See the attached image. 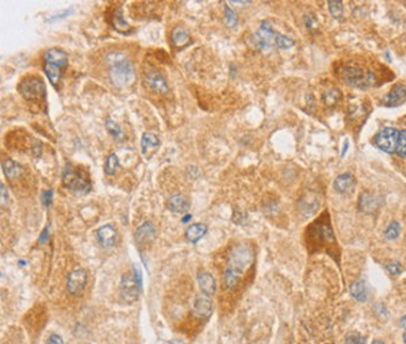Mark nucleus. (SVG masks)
I'll list each match as a JSON object with an SVG mask.
<instances>
[{"label": "nucleus", "instance_id": "nucleus-1", "mask_svg": "<svg viewBox=\"0 0 406 344\" xmlns=\"http://www.w3.org/2000/svg\"><path fill=\"white\" fill-rule=\"evenodd\" d=\"M253 262V250L249 245L240 243L232 247L227 256V266L224 274L225 285L229 290H233L240 282L241 275L247 271Z\"/></svg>", "mask_w": 406, "mask_h": 344}, {"label": "nucleus", "instance_id": "nucleus-2", "mask_svg": "<svg viewBox=\"0 0 406 344\" xmlns=\"http://www.w3.org/2000/svg\"><path fill=\"white\" fill-rule=\"evenodd\" d=\"M111 83L115 87H125L134 80V67L122 53L113 52L107 56Z\"/></svg>", "mask_w": 406, "mask_h": 344}, {"label": "nucleus", "instance_id": "nucleus-3", "mask_svg": "<svg viewBox=\"0 0 406 344\" xmlns=\"http://www.w3.org/2000/svg\"><path fill=\"white\" fill-rule=\"evenodd\" d=\"M67 64H68V54L58 47H50L44 53V70L49 82L53 84V87H57L61 72Z\"/></svg>", "mask_w": 406, "mask_h": 344}, {"label": "nucleus", "instance_id": "nucleus-4", "mask_svg": "<svg viewBox=\"0 0 406 344\" xmlns=\"http://www.w3.org/2000/svg\"><path fill=\"white\" fill-rule=\"evenodd\" d=\"M64 186L76 194H87L91 191V182L88 175L80 168L72 164H67L63 171Z\"/></svg>", "mask_w": 406, "mask_h": 344}, {"label": "nucleus", "instance_id": "nucleus-5", "mask_svg": "<svg viewBox=\"0 0 406 344\" xmlns=\"http://www.w3.org/2000/svg\"><path fill=\"white\" fill-rule=\"evenodd\" d=\"M342 79L348 86H352L359 90H365L377 83V77L371 70L363 69L356 65H349L342 69Z\"/></svg>", "mask_w": 406, "mask_h": 344}, {"label": "nucleus", "instance_id": "nucleus-6", "mask_svg": "<svg viewBox=\"0 0 406 344\" xmlns=\"http://www.w3.org/2000/svg\"><path fill=\"white\" fill-rule=\"evenodd\" d=\"M18 91L24 99L29 100H45L46 99V87L44 80L38 76H27L18 86Z\"/></svg>", "mask_w": 406, "mask_h": 344}, {"label": "nucleus", "instance_id": "nucleus-7", "mask_svg": "<svg viewBox=\"0 0 406 344\" xmlns=\"http://www.w3.org/2000/svg\"><path fill=\"white\" fill-rule=\"evenodd\" d=\"M121 294L122 298L128 302H134L138 294L141 292V276H139L138 271L135 273H128L122 276L121 279Z\"/></svg>", "mask_w": 406, "mask_h": 344}, {"label": "nucleus", "instance_id": "nucleus-8", "mask_svg": "<svg viewBox=\"0 0 406 344\" xmlns=\"http://www.w3.org/2000/svg\"><path fill=\"white\" fill-rule=\"evenodd\" d=\"M398 130L394 128H383L374 137V144L386 153H394L398 142Z\"/></svg>", "mask_w": 406, "mask_h": 344}, {"label": "nucleus", "instance_id": "nucleus-9", "mask_svg": "<svg viewBox=\"0 0 406 344\" xmlns=\"http://www.w3.org/2000/svg\"><path fill=\"white\" fill-rule=\"evenodd\" d=\"M276 31L271 27V23L266 21L260 24V27L257 30V33L253 35V44L256 46L260 47L263 50L270 49V47L275 46V37H276Z\"/></svg>", "mask_w": 406, "mask_h": 344}, {"label": "nucleus", "instance_id": "nucleus-10", "mask_svg": "<svg viewBox=\"0 0 406 344\" xmlns=\"http://www.w3.org/2000/svg\"><path fill=\"white\" fill-rule=\"evenodd\" d=\"M86 285H87V273H86V270H73L69 274V276H68V280H67V290L72 296H79L84 290Z\"/></svg>", "mask_w": 406, "mask_h": 344}, {"label": "nucleus", "instance_id": "nucleus-11", "mask_svg": "<svg viewBox=\"0 0 406 344\" xmlns=\"http://www.w3.org/2000/svg\"><path fill=\"white\" fill-rule=\"evenodd\" d=\"M145 82L148 84V87L157 93L165 95L169 91L168 82H167V79L164 77V75H162L160 70H148L145 73Z\"/></svg>", "mask_w": 406, "mask_h": 344}, {"label": "nucleus", "instance_id": "nucleus-12", "mask_svg": "<svg viewBox=\"0 0 406 344\" xmlns=\"http://www.w3.org/2000/svg\"><path fill=\"white\" fill-rule=\"evenodd\" d=\"M192 310L201 319H209L211 312H213V302H211L209 296H206V294L198 296L194 301V305H192Z\"/></svg>", "mask_w": 406, "mask_h": 344}, {"label": "nucleus", "instance_id": "nucleus-13", "mask_svg": "<svg viewBox=\"0 0 406 344\" xmlns=\"http://www.w3.org/2000/svg\"><path fill=\"white\" fill-rule=\"evenodd\" d=\"M382 202L383 199L381 198V197L375 195V194L363 193L359 197V209L361 210L363 213L371 214L375 210H378V207L382 205Z\"/></svg>", "mask_w": 406, "mask_h": 344}, {"label": "nucleus", "instance_id": "nucleus-14", "mask_svg": "<svg viewBox=\"0 0 406 344\" xmlns=\"http://www.w3.org/2000/svg\"><path fill=\"white\" fill-rule=\"evenodd\" d=\"M96 239L103 248H111L115 244L116 230L111 225H103L96 230Z\"/></svg>", "mask_w": 406, "mask_h": 344}, {"label": "nucleus", "instance_id": "nucleus-15", "mask_svg": "<svg viewBox=\"0 0 406 344\" xmlns=\"http://www.w3.org/2000/svg\"><path fill=\"white\" fill-rule=\"evenodd\" d=\"M406 100V86L405 84H397L391 88L386 98H384V105L389 107H395V106L402 105Z\"/></svg>", "mask_w": 406, "mask_h": 344}, {"label": "nucleus", "instance_id": "nucleus-16", "mask_svg": "<svg viewBox=\"0 0 406 344\" xmlns=\"http://www.w3.org/2000/svg\"><path fill=\"white\" fill-rule=\"evenodd\" d=\"M158 145H160V138L155 133H151V132L144 133L142 138H141V151H142L144 158H151L152 155L155 153V151L158 148Z\"/></svg>", "mask_w": 406, "mask_h": 344}, {"label": "nucleus", "instance_id": "nucleus-17", "mask_svg": "<svg viewBox=\"0 0 406 344\" xmlns=\"http://www.w3.org/2000/svg\"><path fill=\"white\" fill-rule=\"evenodd\" d=\"M197 280L198 285H199V289H201L203 294H206V296H213L215 293V290H217V283H215L214 276L210 274V273H207V271H201V273H198Z\"/></svg>", "mask_w": 406, "mask_h": 344}, {"label": "nucleus", "instance_id": "nucleus-18", "mask_svg": "<svg viewBox=\"0 0 406 344\" xmlns=\"http://www.w3.org/2000/svg\"><path fill=\"white\" fill-rule=\"evenodd\" d=\"M155 234H156V230H155V227L152 225V222H144L141 224L137 230H135V241L138 244H145V243H149L152 240L155 239Z\"/></svg>", "mask_w": 406, "mask_h": 344}, {"label": "nucleus", "instance_id": "nucleus-19", "mask_svg": "<svg viewBox=\"0 0 406 344\" xmlns=\"http://www.w3.org/2000/svg\"><path fill=\"white\" fill-rule=\"evenodd\" d=\"M355 188V178L348 172L338 175L335 179V190L338 193L347 194Z\"/></svg>", "mask_w": 406, "mask_h": 344}, {"label": "nucleus", "instance_id": "nucleus-20", "mask_svg": "<svg viewBox=\"0 0 406 344\" xmlns=\"http://www.w3.org/2000/svg\"><path fill=\"white\" fill-rule=\"evenodd\" d=\"M168 209L176 214H184L190 209V202L183 195H172L167 202Z\"/></svg>", "mask_w": 406, "mask_h": 344}, {"label": "nucleus", "instance_id": "nucleus-21", "mask_svg": "<svg viewBox=\"0 0 406 344\" xmlns=\"http://www.w3.org/2000/svg\"><path fill=\"white\" fill-rule=\"evenodd\" d=\"M1 168H3V172L8 179H15L23 172V168L21 167V164H18L17 161H14L11 159H4L3 163H1Z\"/></svg>", "mask_w": 406, "mask_h": 344}, {"label": "nucleus", "instance_id": "nucleus-22", "mask_svg": "<svg viewBox=\"0 0 406 344\" xmlns=\"http://www.w3.org/2000/svg\"><path fill=\"white\" fill-rule=\"evenodd\" d=\"M351 296L359 301V302H364L367 301V297H368V289H367V285H365L364 280H356L351 285Z\"/></svg>", "mask_w": 406, "mask_h": 344}, {"label": "nucleus", "instance_id": "nucleus-23", "mask_svg": "<svg viewBox=\"0 0 406 344\" xmlns=\"http://www.w3.org/2000/svg\"><path fill=\"white\" fill-rule=\"evenodd\" d=\"M171 42L176 47L186 46L190 42V35L187 33V30H184L183 27H175L171 33Z\"/></svg>", "mask_w": 406, "mask_h": 344}, {"label": "nucleus", "instance_id": "nucleus-24", "mask_svg": "<svg viewBox=\"0 0 406 344\" xmlns=\"http://www.w3.org/2000/svg\"><path fill=\"white\" fill-rule=\"evenodd\" d=\"M207 232V227L204 224H194L190 228H187L186 237L190 243H197L202 239Z\"/></svg>", "mask_w": 406, "mask_h": 344}, {"label": "nucleus", "instance_id": "nucleus-25", "mask_svg": "<svg viewBox=\"0 0 406 344\" xmlns=\"http://www.w3.org/2000/svg\"><path fill=\"white\" fill-rule=\"evenodd\" d=\"M113 26L115 27V30L118 31V33H122V34H128V33H130L129 30H132V27L129 26L128 22L123 19L122 10H116V12H114V17H113Z\"/></svg>", "mask_w": 406, "mask_h": 344}, {"label": "nucleus", "instance_id": "nucleus-26", "mask_svg": "<svg viewBox=\"0 0 406 344\" xmlns=\"http://www.w3.org/2000/svg\"><path fill=\"white\" fill-rule=\"evenodd\" d=\"M106 129L107 132L110 133L111 137H114L115 140H122L123 138V132H122V128H119V125L111 119H107L106 121Z\"/></svg>", "mask_w": 406, "mask_h": 344}, {"label": "nucleus", "instance_id": "nucleus-27", "mask_svg": "<svg viewBox=\"0 0 406 344\" xmlns=\"http://www.w3.org/2000/svg\"><path fill=\"white\" fill-rule=\"evenodd\" d=\"M119 168V160L116 158V155H110L105 163V172L107 175H114L116 172V169Z\"/></svg>", "mask_w": 406, "mask_h": 344}, {"label": "nucleus", "instance_id": "nucleus-28", "mask_svg": "<svg viewBox=\"0 0 406 344\" xmlns=\"http://www.w3.org/2000/svg\"><path fill=\"white\" fill-rule=\"evenodd\" d=\"M340 98H341V93H340V91L336 90V88H332L331 91L325 92L324 96H322L324 103L326 106H335L337 102L340 100Z\"/></svg>", "mask_w": 406, "mask_h": 344}, {"label": "nucleus", "instance_id": "nucleus-29", "mask_svg": "<svg viewBox=\"0 0 406 344\" xmlns=\"http://www.w3.org/2000/svg\"><path fill=\"white\" fill-rule=\"evenodd\" d=\"M401 233V225L397 221H391L384 230V237L387 240H395Z\"/></svg>", "mask_w": 406, "mask_h": 344}, {"label": "nucleus", "instance_id": "nucleus-30", "mask_svg": "<svg viewBox=\"0 0 406 344\" xmlns=\"http://www.w3.org/2000/svg\"><path fill=\"white\" fill-rule=\"evenodd\" d=\"M397 153L401 158L406 159V130H401L398 133V142H397Z\"/></svg>", "mask_w": 406, "mask_h": 344}, {"label": "nucleus", "instance_id": "nucleus-31", "mask_svg": "<svg viewBox=\"0 0 406 344\" xmlns=\"http://www.w3.org/2000/svg\"><path fill=\"white\" fill-rule=\"evenodd\" d=\"M293 45H294V41L291 38H289V37H286V35H282L278 33L276 37H275V46L279 47V49H289Z\"/></svg>", "mask_w": 406, "mask_h": 344}, {"label": "nucleus", "instance_id": "nucleus-32", "mask_svg": "<svg viewBox=\"0 0 406 344\" xmlns=\"http://www.w3.org/2000/svg\"><path fill=\"white\" fill-rule=\"evenodd\" d=\"M329 12L335 19H341L342 17V3L341 1H329Z\"/></svg>", "mask_w": 406, "mask_h": 344}, {"label": "nucleus", "instance_id": "nucleus-33", "mask_svg": "<svg viewBox=\"0 0 406 344\" xmlns=\"http://www.w3.org/2000/svg\"><path fill=\"white\" fill-rule=\"evenodd\" d=\"M225 22L229 27H234L237 24V15L229 7H225Z\"/></svg>", "mask_w": 406, "mask_h": 344}, {"label": "nucleus", "instance_id": "nucleus-34", "mask_svg": "<svg viewBox=\"0 0 406 344\" xmlns=\"http://www.w3.org/2000/svg\"><path fill=\"white\" fill-rule=\"evenodd\" d=\"M386 270L391 275H400L404 271V267H402V264L400 262H390L386 264Z\"/></svg>", "mask_w": 406, "mask_h": 344}, {"label": "nucleus", "instance_id": "nucleus-35", "mask_svg": "<svg viewBox=\"0 0 406 344\" xmlns=\"http://www.w3.org/2000/svg\"><path fill=\"white\" fill-rule=\"evenodd\" d=\"M345 344H365V338L359 333H351L345 339Z\"/></svg>", "mask_w": 406, "mask_h": 344}, {"label": "nucleus", "instance_id": "nucleus-36", "mask_svg": "<svg viewBox=\"0 0 406 344\" xmlns=\"http://www.w3.org/2000/svg\"><path fill=\"white\" fill-rule=\"evenodd\" d=\"M305 23H306V27H308L309 30H312V31L316 30V27H314V24H316V18H314L313 15H310V14L306 15V17H305Z\"/></svg>", "mask_w": 406, "mask_h": 344}, {"label": "nucleus", "instance_id": "nucleus-37", "mask_svg": "<svg viewBox=\"0 0 406 344\" xmlns=\"http://www.w3.org/2000/svg\"><path fill=\"white\" fill-rule=\"evenodd\" d=\"M47 344H64V340L61 339V336H58L56 333H53L47 339Z\"/></svg>", "mask_w": 406, "mask_h": 344}, {"label": "nucleus", "instance_id": "nucleus-38", "mask_svg": "<svg viewBox=\"0 0 406 344\" xmlns=\"http://www.w3.org/2000/svg\"><path fill=\"white\" fill-rule=\"evenodd\" d=\"M0 187H1V205H4V202H6V198H7V190H6V187H4V184H3V183L0 184Z\"/></svg>", "mask_w": 406, "mask_h": 344}, {"label": "nucleus", "instance_id": "nucleus-39", "mask_svg": "<svg viewBox=\"0 0 406 344\" xmlns=\"http://www.w3.org/2000/svg\"><path fill=\"white\" fill-rule=\"evenodd\" d=\"M400 325L402 328H404V329H405L406 331V315L405 316H402V317H401V320H400Z\"/></svg>", "mask_w": 406, "mask_h": 344}, {"label": "nucleus", "instance_id": "nucleus-40", "mask_svg": "<svg viewBox=\"0 0 406 344\" xmlns=\"http://www.w3.org/2000/svg\"><path fill=\"white\" fill-rule=\"evenodd\" d=\"M347 149H348V141H345V144H344V151H342V156L345 155Z\"/></svg>", "mask_w": 406, "mask_h": 344}, {"label": "nucleus", "instance_id": "nucleus-41", "mask_svg": "<svg viewBox=\"0 0 406 344\" xmlns=\"http://www.w3.org/2000/svg\"><path fill=\"white\" fill-rule=\"evenodd\" d=\"M372 344H384V343H383V342H381V340H374V342H372Z\"/></svg>", "mask_w": 406, "mask_h": 344}, {"label": "nucleus", "instance_id": "nucleus-42", "mask_svg": "<svg viewBox=\"0 0 406 344\" xmlns=\"http://www.w3.org/2000/svg\"><path fill=\"white\" fill-rule=\"evenodd\" d=\"M404 343H405V344H406V332H405V333H404Z\"/></svg>", "mask_w": 406, "mask_h": 344}]
</instances>
